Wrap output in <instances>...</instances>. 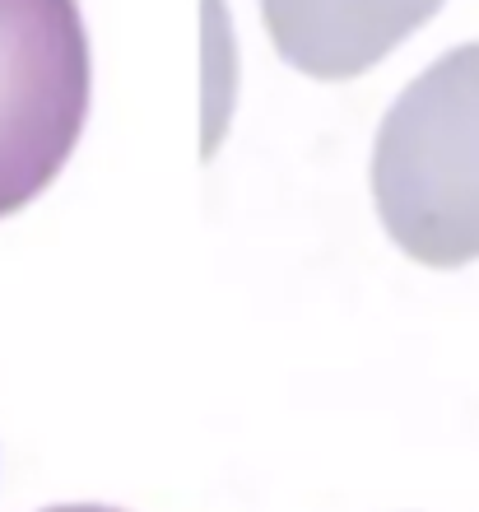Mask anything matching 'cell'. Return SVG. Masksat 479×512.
I'll list each match as a JSON object with an SVG mask.
<instances>
[{
  "label": "cell",
  "mask_w": 479,
  "mask_h": 512,
  "mask_svg": "<svg viewBox=\"0 0 479 512\" xmlns=\"http://www.w3.org/2000/svg\"><path fill=\"white\" fill-rule=\"evenodd\" d=\"M373 201L424 266L479 256V42H461L396 98L373 145Z\"/></svg>",
  "instance_id": "obj_1"
},
{
  "label": "cell",
  "mask_w": 479,
  "mask_h": 512,
  "mask_svg": "<svg viewBox=\"0 0 479 512\" xmlns=\"http://www.w3.org/2000/svg\"><path fill=\"white\" fill-rule=\"evenodd\" d=\"M89 117L80 0H0V219L52 187Z\"/></svg>",
  "instance_id": "obj_2"
},
{
  "label": "cell",
  "mask_w": 479,
  "mask_h": 512,
  "mask_svg": "<svg viewBox=\"0 0 479 512\" xmlns=\"http://www.w3.org/2000/svg\"><path fill=\"white\" fill-rule=\"evenodd\" d=\"M275 52L312 80H354L447 0H256Z\"/></svg>",
  "instance_id": "obj_3"
},
{
  "label": "cell",
  "mask_w": 479,
  "mask_h": 512,
  "mask_svg": "<svg viewBox=\"0 0 479 512\" xmlns=\"http://www.w3.org/2000/svg\"><path fill=\"white\" fill-rule=\"evenodd\" d=\"M200 52H205V135L214 149L238 94V38L224 0H200Z\"/></svg>",
  "instance_id": "obj_4"
},
{
  "label": "cell",
  "mask_w": 479,
  "mask_h": 512,
  "mask_svg": "<svg viewBox=\"0 0 479 512\" xmlns=\"http://www.w3.org/2000/svg\"><path fill=\"white\" fill-rule=\"evenodd\" d=\"M52 512H117V508H52Z\"/></svg>",
  "instance_id": "obj_5"
}]
</instances>
